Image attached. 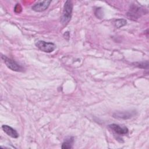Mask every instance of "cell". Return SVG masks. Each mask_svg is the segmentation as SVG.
Returning <instances> with one entry per match:
<instances>
[{"label":"cell","instance_id":"cell-1","mask_svg":"<svg viewBox=\"0 0 149 149\" xmlns=\"http://www.w3.org/2000/svg\"><path fill=\"white\" fill-rule=\"evenodd\" d=\"M73 10V3L70 1H66L64 4L61 22L63 24H66L70 20Z\"/></svg>","mask_w":149,"mask_h":149},{"label":"cell","instance_id":"cell-2","mask_svg":"<svg viewBox=\"0 0 149 149\" xmlns=\"http://www.w3.org/2000/svg\"><path fill=\"white\" fill-rule=\"evenodd\" d=\"M2 59H3L4 63L6 65V66L10 69V70L15 72H23V68L22 65H19L18 63H17L13 59L8 58L7 56L5 55L2 56Z\"/></svg>","mask_w":149,"mask_h":149},{"label":"cell","instance_id":"cell-3","mask_svg":"<svg viewBox=\"0 0 149 149\" xmlns=\"http://www.w3.org/2000/svg\"><path fill=\"white\" fill-rule=\"evenodd\" d=\"M36 47L41 51L47 53L52 52L56 48L55 44L50 42H46L42 40H39L36 42Z\"/></svg>","mask_w":149,"mask_h":149},{"label":"cell","instance_id":"cell-4","mask_svg":"<svg viewBox=\"0 0 149 149\" xmlns=\"http://www.w3.org/2000/svg\"><path fill=\"white\" fill-rule=\"evenodd\" d=\"M51 2V1H40L36 3L31 8L36 12H42L45 10L49 7Z\"/></svg>","mask_w":149,"mask_h":149},{"label":"cell","instance_id":"cell-5","mask_svg":"<svg viewBox=\"0 0 149 149\" xmlns=\"http://www.w3.org/2000/svg\"><path fill=\"white\" fill-rule=\"evenodd\" d=\"M109 127L113 130L115 133H116V134H118L119 135H125L127 134L128 133V129L126 127H122L119 125L117 124H111L109 125Z\"/></svg>","mask_w":149,"mask_h":149},{"label":"cell","instance_id":"cell-6","mask_svg":"<svg viewBox=\"0 0 149 149\" xmlns=\"http://www.w3.org/2000/svg\"><path fill=\"white\" fill-rule=\"evenodd\" d=\"M135 115V111L117 112L113 114V117L118 119H128L132 118Z\"/></svg>","mask_w":149,"mask_h":149},{"label":"cell","instance_id":"cell-7","mask_svg":"<svg viewBox=\"0 0 149 149\" xmlns=\"http://www.w3.org/2000/svg\"><path fill=\"white\" fill-rule=\"evenodd\" d=\"M2 129L6 134L12 138H17L19 137V134L17 131L9 125H3L2 126Z\"/></svg>","mask_w":149,"mask_h":149},{"label":"cell","instance_id":"cell-8","mask_svg":"<svg viewBox=\"0 0 149 149\" xmlns=\"http://www.w3.org/2000/svg\"><path fill=\"white\" fill-rule=\"evenodd\" d=\"M73 137H69L65 139V141L62 144V148L63 149H68L72 148V145L73 143Z\"/></svg>","mask_w":149,"mask_h":149},{"label":"cell","instance_id":"cell-9","mask_svg":"<svg viewBox=\"0 0 149 149\" xmlns=\"http://www.w3.org/2000/svg\"><path fill=\"white\" fill-rule=\"evenodd\" d=\"M141 9L139 7L134 6L133 8H132L130 9V14H128L130 15V16L131 17H136L137 15H138V16H140V14L141 13Z\"/></svg>","mask_w":149,"mask_h":149},{"label":"cell","instance_id":"cell-10","mask_svg":"<svg viewBox=\"0 0 149 149\" xmlns=\"http://www.w3.org/2000/svg\"><path fill=\"white\" fill-rule=\"evenodd\" d=\"M126 23H127V22L125 19H117L115 20V22H114V24L116 28H120V27L125 26L126 24Z\"/></svg>","mask_w":149,"mask_h":149},{"label":"cell","instance_id":"cell-11","mask_svg":"<svg viewBox=\"0 0 149 149\" xmlns=\"http://www.w3.org/2000/svg\"><path fill=\"white\" fill-rule=\"evenodd\" d=\"M134 66L143 69H148V62L147 61L146 62H136L134 63Z\"/></svg>","mask_w":149,"mask_h":149}]
</instances>
